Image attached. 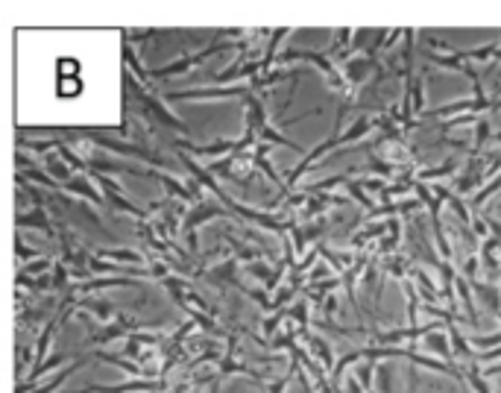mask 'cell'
<instances>
[{"label": "cell", "mask_w": 501, "mask_h": 393, "mask_svg": "<svg viewBox=\"0 0 501 393\" xmlns=\"http://www.w3.org/2000/svg\"><path fill=\"white\" fill-rule=\"evenodd\" d=\"M410 100H413V106H410V109H416V111L422 109V79H416L413 86H410Z\"/></svg>", "instance_id": "6da1fadb"}, {"label": "cell", "mask_w": 501, "mask_h": 393, "mask_svg": "<svg viewBox=\"0 0 501 393\" xmlns=\"http://www.w3.org/2000/svg\"><path fill=\"white\" fill-rule=\"evenodd\" d=\"M466 376H469V382H472V387H475L478 393H490V387H487V384H484V379H481V376L475 373V367H469V373H466Z\"/></svg>", "instance_id": "7a4b0ae2"}, {"label": "cell", "mask_w": 501, "mask_h": 393, "mask_svg": "<svg viewBox=\"0 0 501 393\" xmlns=\"http://www.w3.org/2000/svg\"><path fill=\"white\" fill-rule=\"evenodd\" d=\"M311 349H317V355H320L325 364H331V352H328V347H325L323 341H311Z\"/></svg>", "instance_id": "3957f363"}, {"label": "cell", "mask_w": 501, "mask_h": 393, "mask_svg": "<svg viewBox=\"0 0 501 393\" xmlns=\"http://www.w3.org/2000/svg\"><path fill=\"white\" fill-rule=\"evenodd\" d=\"M428 347H431L434 352H440V355H445V341H442V338H434V341L428 338Z\"/></svg>", "instance_id": "277c9868"}, {"label": "cell", "mask_w": 501, "mask_h": 393, "mask_svg": "<svg viewBox=\"0 0 501 393\" xmlns=\"http://www.w3.org/2000/svg\"><path fill=\"white\" fill-rule=\"evenodd\" d=\"M484 376H501V364H495V367H490V370H481Z\"/></svg>", "instance_id": "5b68a950"}]
</instances>
